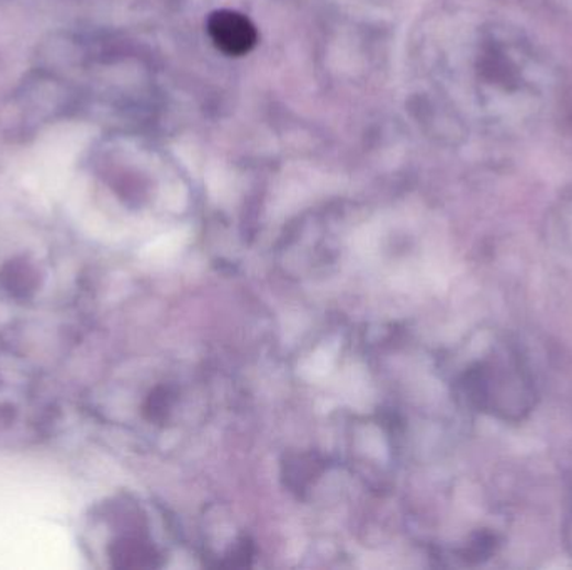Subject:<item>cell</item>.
Returning a JSON list of instances; mask_svg holds the SVG:
<instances>
[{
    "label": "cell",
    "mask_w": 572,
    "mask_h": 570,
    "mask_svg": "<svg viewBox=\"0 0 572 570\" xmlns=\"http://www.w3.org/2000/svg\"><path fill=\"white\" fill-rule=\"evenodd\" d=\"M208 32L214 46L226 56L242 57L257 46V27L239 12H214L208 21Z\"/></svg>",
    "instance_id": "obj_1"
}]
</instances>
